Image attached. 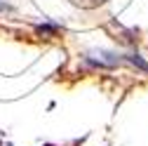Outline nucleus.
Listing matches in <instances>:
<instances>
[{
  "label": "nucleus",
  "instance_id": "obj_1",
  "mask_svg": "<svg viewBox=\"0 0 148 146\" xmlns=\"http://www.w3.org/2000/svg\"><path fill=\"white\" fill-rule=\"evenodd\" d=\"M85 61L87 64H92V66H99V68H115L122 59L120 57H115L113 52H89V54H85Z\"/></svg>",
  "mask_w": 148,
  "mask_h": 146
},
{
  "label": "nucleus",
  "instance_id": "obj_2",
  "mask_svg": "<svg viewBox=\"0 0 148 146\" xmlns=\"http://www.w3.org/2000/svg\"><path fill=\"white\" fill-rule=\"evenodd\" d=\"M61 31V26L57 24H40V26H35V33L40 35V38H57Z\"/></svg>",
  "mask_w": 148,
  "mask_h": 146
},
{
  "label": "nucleus",
  "instance_id": "obj_3",
  "mask_svg": "<svg viewBox=\"0 0 148 146\" xmlns=\"http://www.w3.org/2000/svg\"><path fill=\"white\" fill-rule=\"evenodd\" d=\"M125 61H129V64H134V66H139L141 71H146L148 73V64L141 59V57H136V54H127V57H125Z\"/></svg>",
  "mask_w": 148,
  "mask_h": 146
},
{
  "label": "nucleus",
  "instance_id": "obj_4",
  "mask_svg": "<svg viewBox=\"0 0 148 146\" xmlns=\"http://www.w3.org/2000/svg\"><path fill=\"white\" fill-rule=\"evenodd\" d=\"M7 10H10V7H7L5 3H0V12H7Z\"/></svg>",
  "mask_w": 148,
  "mask_h": 146
},
{
  "label": "nucleus",
  "instance_id": "obj_5",
  "mask_svg": "<svg viewBox=\"0 0 148 146\" xmlns=\"http://www.w3.org/2000/svg\"><path fill=\"white\" fill-rule=\"evenodd\" d=\"M106 0H92V5H103Z\"/></svg>",
  "mask_w": 148,
  "mask_h": 146
}]
</instances>
